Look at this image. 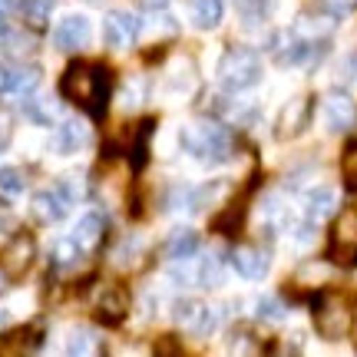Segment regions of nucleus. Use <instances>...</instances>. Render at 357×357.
<instances>
[{"mask_svg":"<svg viewBox=\"0 0 357 357\" xmlns=\"http://www.w3.org/2000/svg\"><path fill=\"white\" fill-rule=\"evenodd\" d=\"M60 93L70 102L83 106L86 113L102 116L106 113V100H109V73L100 63L77 60V63L66 66L63 79H60Z\"/></svg>","mask_w":357,"mask_h":357,"instance_id":"obj_1","label":"nucleus"},{"mask_svg":"<svg viewBox=\"0 0 357 357\" xmlns=\"http://www.w3.org/2000/svg\"><path fill=\"white\" fill-rule=\"evenodd\" d=\"M182 146L199 162H225L231 139H229V129H222L212 119H202V123H192V126L182 129Z\"/></svg>","mask_w":357,"mask_h":357,"instance_id":"obj_2","label":"nucleus"},{"mask_svg":"<svg viewBox=\"0 0 357 357\" xmlns=\"http://www.w3.org/2000/svg\"><path fill=\"white\" fill-rule=\"evenodd\" d=\"M261 79V60L252 50H229L218 60V83L229 93L252 89Z\"/></svg>","mask_w":357,"mask_h":357,"instance_id":"obj_3","label":"nucleus"},{"mask_svg":"<svg viewBox=\"0 0 357 357\" xmlns=\"http://www.w3.org/2000/svg\"><path fill=\"white\" fill-rule=\"evenodd\" d=\"M351 305H347L341 294L334 291H318L314 298V328H318L321 337H328V341H337V337H344L351 331Z\"/></svg>","mask_w":357,"mask_h":357,"instance_id":"obj_4","label":"nucleus"},{"mask_svg":"<svg viewBox=\"0 0 357 357\" xmlns=\"http://www.w3.org/2000/svg\"><path fill=\"white\" fill-rule=\"evenodd\" d=\"M331 258L337 265H354L357 261V208H344L341 215L334 218Z\"/></svg>","mask_w":357,"mask_h":357,"instance_id":"obj_5","label":"nucleus"},{"mask_svg":"<svg viewBox=\"0 0 357 357\" xmlns=\"http://www.w3.org/2000/svg\"><path fill=\"white\" fill-rule=\"evenodd\" d=\"M172 318H176L178 328H185L192 337H205V334H212V328H215L212 307L202 305V301H195V298H178L176 305H172Z\"/></svg>","mask_w":357,"mask_h":357,"instance_id":"obj_6","label":"nucleus"},{"mask_svg":"<svg viewBox=\"0 0 357 357\" xmlns=\"http://www.w3.org/2000/svg\"><path fill=\"white\" fill-rule=\"evenodd\" d=\"M311 96H294V100H288L284 106H281L278 113V129H275V136L278 139H298L301 132L307 129V123H311Z\"/></svg>","mask_w":357,"mask_h":357,"instance_id":"obj_7","label":"nucleus"},{"mask_svg":"<svg viewBox=\"0 0 357 357\" xmlns=\"http://www.w3.org/2000/svg\"><path fill=\"white\" fill-rule=\"evenodd\" d=\"M139 17L129 10H113L106 13V24H102V37H106V43L113 47V50H126V47H132L136 43V37H139Z\"/></svg>","mask_w":357,"mask_h":357,"instance_id":"obj_8","label":"nucleus"},{"mask_svg":"<svg viewBox=\"0 0 357 357\" xmlns=\"http://www.w3.org/2000/svg\"><path fill=\"white\" fill-rule=\"evenodd\" d=\"M33 255H37L33 238H30V235H13L10 242L3 245V252H0V268H3L10 278H20V275H26Z\"/></svg>","mask_w":357,"mask_h":357,"instance_id":"obj_9","label":"nucleus"},{"mask_svg":"<svg viewBox=\"0 0 357 357\" xmlns=\"http://www.w3.org/2000/svg\"><path fill=\"white\" fill-rule=\"evenodd\" d=\"M53 43H56V50H66V53L83 50L89 43V20L83 13L63 17V20L56 24V30H53Z\"/></svg>","mask_w":357,"mask_h":357,"instance_id":"obj_10","label":"nucleus"},{"mask_svg":"<svg viewBox=\"0 0 357 357\" xmlns=\"http://www.w3.org/2000/svg\"><path fill=\"white\" fill-rule=\"evenodd\" d=\"M324 119H328V126L334 132H347V129H354L357 123V102L344 93H331L328 100H324Z\"/></svg>","mask_w":357,"mask_h":357,"instance_id":"obj_11","label":"nucleus"},{"mask_svg":"<svg viewBox=\"0 0 357 357\" xmlns=\"http://www.w3.org/2000/svg\"><path fill=\"white\" fill-rule=\"evenodd\" d=\"M126 311H129L126 288H119V284H102L100 294H96V314H100L102 321L116 324V321L126 318Z\"/></svg>","mask_w":357,"mask_h":357,"instance_id":"obj_12","label":"nucleus"},{"mask_svg":"<svg viewBox=\"0 0 357 357\" xmlns=\"http://www.w3.org/2000/svg\"><path fill=\"white\" fill-rule=\"evenodd\" d=\"M229 261H231V268H235L245 281H261L268 275V255L261 252V248H252V245L235 248Z\"/></svg>","mask_w":357,"mask_h":357,"instance_id":"obj_13","label":"nucleus"},{"mask_svg":"<svg viewBox=\"0 0 357 357\" xmlns=\"http://www.w3.org/2000/svg\"><path fill=\"white\" fill-rule=\"evenodd\" d=\"M40 86V70L30 63H17L10 70H3V93L10 96H30Z\"/></svg>","mask_w":357,"mask_h":357,"instance_id":"obj_14","label":"nucleus"},{"mask_svg":"<svg viewBox=\"0 0 357 357\" xmlns=\"http://www.w3.org/2000/svg\"><path fill=\"white\" fill-rule=\"evenodd\" d=\"M86 139H89V129L83 119H63L60 129H56V136H53V149L63 155L79 153V149L86 146Z\"/></svg>","mask_w":357,"mask_h":357,"instance_id":"obj_15","label":"nucleus"},{"mask_svg":"<svg viewBox=\"0 0 357 357\" xmlns=\"http://www.w3.org/2000/svg\"><path fill=\"white\" fill-rule=\"evenodd\" d=\"M70 199H66L63 192H37L33 195V215L43 222V225H50V222H60V218L70 212Z\"/></svg>","mask_w":357,"mask_h":357,"instance_id":"obj_16","label":"nucleus"},{"mask_svg":"<svg viewBox=\"0 0 357 357\" xmlns=\"http://www.w3.org/2000/svg\"><path fill=\"white\" fill-rule=\"evenodd\" d=\"M305 212H307V218H311V222H324V218H331L334 212H337V192H334V189L307 192Z\"/></svg>","mask_w":357,"mask_h":357,"instance_id":"obj_17","label":"nucleus"},{"mask_svg":"<svg viewBox=\"0 0 357 357\" xmlns=\"http://www.w3.org/2000/svg\"><path fill=\"white\" fill-rule=\"evenodd\" d=\"M146 30V37L149 40H169L178 33V24L176 17L169 10H162V7H155V10H149V17H146V24H139V33Z\"/></svg>","mask_w":357,"mask_h":357,"instance_id":"obj_18","label":"nucleus"},{"mask_svg":"<svg viewBox=\"0 0 357 357\" xmlns=\"http://www.w3.org/2000/svg\"><path fill=\"white\" fill-rule=\"evenodd\" d=\"M37 344H40L37 328H20V331H10L7 337H0V354H30Z\"/></svg>","mask_w":357,"mask_h":357,"instance_id":"obj_19","label":"nucleus"},{"mask_svg":"<svg viewBox=\"0 0 357 357\" xmlns=\"http://www.w3.org/2000/svg\"><path fill=\"white\" fill-rule=\"evenodd\" d=\"M222 13H225L222 0H192V24L199 26V30L218 26L222 24Z\"/></svg>","mask_w":357,"mask_h":357,"instance_id":"obj_20","label":"nucleus"},{"mask_svg":"<svg viewBox=\"0 0 357 357\" xmlns=\"http://www.w3.org/2000/svg\"><path fill=\"white\" fill-rule=\"evenodd\" d=\"M261 218H265V225L271 231H284L291 229V208L281 202L278 195H271V199H265V205H261Z\"/></svg>","mask_w":357,"mask_h":357,"instance_id":"obj_21","label":"nucleus"},{"mask_svg":"<svg viewBox=\"0 0 357 357\" xmlns=\"http://www.w3.org/2000/svg\"><path fill=\"white\" fill-rule=\"evenodd\" d=\"M73 238H77L79 248H96V242L102 238V215H96V212L83 215L73 229Z\"/></svg>","mask_w":357,"mask_h":357,"instance_id":"obj_22","label":"nucleus"},{"mask_svg":"<svg viewBox=\"0 0 357 357\" xmlns=\"http://www.w3.org/2000/svg\"><path fill=\"white\" fill-rule=\"evenodd\" d=\"M37 47V40L24 33V30H13V26H0V50L3 53H13V56H20V53H30Z\"/></svg>","mask_w":357,"mask_h":357,"instance_id":"obj_23","label":"nucleus"},{"mask_svg":"<svg viewBox=\"0 0 357 357\" xmlns=\"http://www.w3.org/2000/svg\"><path fill=\"white\" fill-rule=\"evenodd\" d=\"M195 248H199V235H195V231L182 229V231H172V235H169L166 252H169L172 261H176V258H192L195 255Z\"/></svg>","mask_w":357,"mask_h":357,"instance_id":"obj_24","label":"nucleus"},{"mask_svg":"<svg viewBox=\"0 0 357 357\" xmlns=\"http://www.w3.org/2000/svg\"><path fill=\"white\" fill-rule=\"evenodd\" d=\"M83 261V248L77 245V238L70 235V238H60V242L53 245V265L56 268H77Z\"/></svg>","mask_w":357,"mask_h":357,"instance_id":"obj_25","label":"nucleus"},{"mask_svg":"<svg viewBox=\"0 0 357 357\" xmlns=\"http://www.w3.org/2000/svg\"><path fill=\"white\" fill-rule=\"evenodd\" d=\"M334 278V268L328 261H307L298 271V281H307V288H324Z\"/></svg>","mask_w":357,"mask_h":357,"instance_id":"obj_26","label":"nucleus"},{"mask_svg":"<svg viewBox=\"0 0 357 357\" xmlns=\"http://www.w3.org/2000/svg\"><path fill=\"white\" fill-rule=\"evenodd\" d=\"M96 351V334L86 331V328H73V331L66 334V354H93Z\"/></svg>","mask_w":357,"mask_h":357,"instance_id":"obj_27","label":"nucleus"},{"mask_svg":"<svg viewBox=\"0 0 357 357\" xmlns=\"http://www.w3.org/2000/svg\"><path fill=\"white\" fill-rule=\"evenodd\" d=\"M24 113L33 119V123H40V126H50V123H56V102L53 100H26L24 102Z\"/></svg>","mask_w":357,"mask_h":357,"instance_id":"obj_28","label":"nucleus"},{"mask_svg":"<svg viewBox=\"0 0 357 357\" xmlns=\"http://www.w3.org/2000/svg\"><path fill=\"white\" fill-rule=\"evenodd\" d=\"M24 189H26V182L20 169H0V195L3 199H17Z\"/></svg>","mask_w":357,"mask_h":357,"instance_id":"obj_29","label":"nucleus"},{"mask_svg":"<svg viewBox=\"0 0 357 357\" xmlns=\"http://www.w3.org/2000/svg\"><path fill=\"white\" fill-rule=\"evenodd\" d=\"M195 275H199V284H218L222 278V261L218 255H205L199 265H195Z\"/></svg>","mask_w":357,"mask_h":357,"instance_id":"obj_30","label":"nucleus"},{"mask_svg":"<svg viewBox=\"0 0 357 357\" xmlns=\"http://www.w3.org/2000/svg\"><path fill=\"white\" fill-rule=\"evenodd\" d=\"M341 172H344L347 189L357 192V142H351V146H347L344 159H341Z\"/></svg>","mask_w":357,"mask_h":357,"instance_id":"obj_31","label":"nucleus"},{"mask_svg":"<svg viewBox=\"0 0 357 357\" xmlns=\"http://www.w3.org/2000/svg\"><path fill=\"white\" fill-rule=\"evenodd\" d=\"M24 7H26V20L33 26H40V24H47V17H50L53 0H26Z\"/></svg>","mask_w":357,"mask_h":357,"instance_id":"obj_32","label":"nucleus"},{"mask_svg":"<svg viewBox=\"0 0 357 357\" xmlns=\"http://www.w3.org/2000/svg\"><path fill=\"white\" fill-rule=\"evenodd\" d=\"M238 10L248 17V20H261L271 10V0H238Z\"/></svg>","mask_w":357,"mask_h":357,"instance_id":"obj_33","label":"nucleus"},{"mask_svg":"<svg viewBox=\"0 0 357 357\" xmlns=\"http://www.w3.org/2000/svg\"><path fill=\"white\" fill-rule=\"evenodd\" d=\"M281 311L284 307L278 305V298H258V314L265 321H281Z\"/></svg>","mask_w":357,"mask_h":357,"instance_id":"obj_34","label":"nucleus"},{"mask_svg":"<svg viewBox=\"0 0 357 357\" xmlns=\"http://www.w3.org/2000/svg\"><path fill=\"white\" fill-rule=\"evenodd\" d=\"M357 0H328L324 3V10H328V17H334V20H341V17H347V13H354Z\"/></svg>","mask_w":357,"mask_h":357,"instance_id":"obj_35","label":"nucleus"},{"mask_svg":"<svg viewBox=\"0 0 357 357\" xmlns=\"http://www.w3.org/2000/svg\"><path fill=\"white\" fill-rule=\"evenodd\" d=\"M10 139H13V116L7 109H0V153L10 146Z\"/></svg>","mask_w":357,"mask_h":357,"instance_id":"obj_36","label":"nucleus"},{"mask_svg":"<svg viewBox=\"0 0 357 357\" xmlns=\"http://www.w3.org/2000/svg\"><path fill=\"white\" fill-rule=\"evenodd\" d=\"M294 245H298V248H311V245H314V225H311V222L294 229Z\"/></svg>","mask_w":357,"mask_h":357,"instance_id":"obj_37","label":"nucleus"},{"mask_svg":"<svg viewBox=\"0 0 357 357\" xmlns=\"http://www.w3.org/2000/svg\"><path fill=\"white\" fill-rule=\"evenodd\" d=\"M26 0H0V13H17Z\"/></svg>","mask_w":357,"mask_h":357,"instance_id":"obj_38","label":"nucleus"},{"mask_svg":"<svg viewBox=\"0 0 357 357\" xmlns=\"http://www.w3.org/2000/svg\"><path fill=\"white\" fill-rule=\"evenodd\" d=\"M7 291V271H3V268H0V294Z\"/></svg>","mask_w":357,"mask_h":357,"instance_id":"obj_39","label":"nucleus"},{"mask_svg":"<svg viewBox=\"0 0 357 357\" xmlns=\"http://www.w3.org/2000/svg\"><path fill=\"white\" fill-rule=\"evenodd\" d=\"M0 89H3V70H0Z\"/></svg>","mask_w":357,"mask_h":357,"instance_id":"obj_40","label":"nucleus"}]
</instances>
